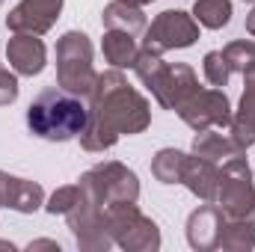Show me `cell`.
<instances>
[{"instance_id":"obj_29","label":"cell","mask_w":255,"mask_h":252,"mask_svg":"<svg viewBox=\"0 0 255 252\" xmlns=\"http://www.w3.org/2000/svg\"><path fill=\"white\" fill-rule=\"evenodd\" d=\"M247 33H250V36L255 39V9L250 12V15H247Z\"/></svg>"},{"instance_id":"obj_30","label":"cell","mask_w":255,"mask_h":252,"mask_svg":"<svg viewBox=\"0 0 255 252\" xmlns=\"http://www.w3.org/2000/svg\"><path fill=\"white\" fill-rule=\"evenodd\" d=\"M125 3H133V6H148V3H154V0H125Z\"/></svg>"},{"instance_id":"obj_4","label":"cell","mask_w":255,"mask_h":252,"mask_svg":"<svg viewBox=\"0 0 255 252\" xmlns=\"http://www.w3.org/2000/svg\"><path fill=\"white\" fill-rule=\"evenodd\" d=\"M98 71L92 65V42L80 30H68L57 42V86L77 95L89 98L95 89Z\"/></svg>"},{"instance_id":"obj_9","label":"cell","mask_w":255,"mask_h":252,"mask_svg":"<svg viewBox=\"0 0 255 252\" xmlns=\"http://www.w3.org/2000/svg\"><path fill=\"white\" fill-rule=\"evenodd\" d=\"M83 184L98 193V199L104 205L113 202H139V178L133 169H128L119 160H104L98 166H92L89 172L80 175Z\"/></svg>"},{"instance_id":"obj_21","label":"cell","mask_w":255,"mask_h":252,"mask_svg":"<svg viewBox=\"0 0 255 252\" xmlns=\"http://www.w3.org/2000/svg\"><path fill=\"white\" fill-rule=\"evenodd\" d=\"M184 160L187 154L178 148H160L151 157V175L160 184H181V172H184Z\"/></svg>"},{"instance_id":"obj_22","label":"cell","mask_w":255,"mask_h":252,"mask_svg":"<svg viewBox=\"0 0 255 252\" xmlns=\"http://www.w3.org/2000/svg\"><path fill=\"white\" fill-rule=\"evenodd\" d=\"M193 18L199 21V27L223 30L232 21V0H196L193 3Z\"/></svg>"},{"instance_id":"obj_12","label":"cell","mask_w":255,"mask_h":252,"mask_svg":"<svg viewBox=\"0 0 255 252\" xmlns=\"http://www.w3.org/2000/svg\"><path fill=\"white\" fill-rule=\"evenodd\" d=\"M223 226H226V214H223L220 205H214V202L199 205L190 217H187V244L196 252L220 250Z\"/></svg>"},{"instance_id":"obj_11","label":"cell","mask_w":255,"mask_h":252,"mask_svg":"<svg viewBox=\"0 0 255 252\" xmlns=\"http://www.w3.org/2000/svg\"><path fill=\"white\" fill-rule=\"evenodd\" d=\"M63 12V0H21L9 15H6V27L12 33H33V36H45L57 18Z\"/></svg>"},{"instance_id":"obj_19","label":"cell","mask_w":255,"mask_h":252,"mask_svg":"<svg viewBox=\"0 0 255 252\" xmlns=\"http://www.w3.org/2000/svg\"><path fill=\"white\" fill-rule=\"evenodd\" d=\"M101 51H104V60L113 68H133V60L139 54L136 36H130L125 30H104Z\"/></svg>"},{"instance_id":"obj_18","label":"cell","mask_w":255,"mask_h":252,"mask_svg":"<svg viewBox=\"0 0 255 252\" xmlns=\"http://www.w3.org/2000/svg\"><path fill=\"white\" fill-rule=\"evenodd\" d=\"M193 154L199 157H208V160H229L235 154H244L229 133H220V127H208V130H196L193 136Z\"/></svg>"},{"instance_id":"obj_24","label":"cell","mask_w":255,"mask_h":252,"mask_svg":"<svg viewBox=\"0 0 255 252\" xmlns=\"http://www.w3.org/2000/svg\"><path fill=\"white\" fill-rule=\"evenodd\" d=\"M202 71H205V80L211 86H217V89L229 86V80H232V68L226 63L223 51H208L205 54V63H202Z\"/></svg>"},{"instance_id":"obj_5","label":"cell","mask_w":255,"mask_h":252,"mask_svg":"<svg viewBox=\"0 0 255 252\" xmlns=\"http://www.w3.org/2000/svg\"><path fill=\"white\" fill-rule=\"evenodd\" d=\"M107 232L113 238V247L128 252H154L160 250V229L154 220H148L136 202H113L104 208Z\"/></svg>"},{"instance_id":"obj_13","label":"cell","mask_w":255,"mask_h":252,"mask_svg":"<svg viewBox=\"0 0 255 252\" xmlns=\"http://www.w3.org/2000/svg\"><path fill=\"white\" fill-rule=\"evenodd\" d=\"M6 63L15 74H24V77H33L39 74L45 63H48V51H45V42L33 33H15L6 45Z\"/></svg>"},{"instance_id":"obj_6","label":"cell","mask_w":255,"mask_h":252,"mask_svg":"<svg viewBox=\"0 0 255 252\" xmlns=\"http://www.w3.org/2000/svg\"><path fill=\"white\" fill-rule=\"evenodd\" d=\"M77 187H80V199L71 205V211L65 214L68 220V229L74 235V244L77 250H86V252H104L113 247V238L107 232V220H104V202L98 199V193L83 184L77 178Z\"/></svg>"},{"instance_id":"obj_17","label":"cell","mask_w":255,"mask_h":252,"mask_svg":"<svg viewBox=\"0 0 255 252\" xmlns=\"http://www.w3.org/2000/svg\"><path fill=\"white\" fill-rule=\"evenodd\" d=\"M42 205H45V190H42V184H36L30 178L9 175V181H6V205L3 208L18 211V214H36Z\"/></svg>"},{"instance_id":"obj_10","label":"cell","mask_w":255,"mask_h":252,"mask_svg":"<svg viewBox=\"0 0 255 252\" xmlns=\"http://www.w3.org/2000/svg\"><path fill=\"white\" fill-rule=\"evenodd\" d=\"M181 122L193 130H208V127H229L232 125V101L223 89H196L190 98L175 110Z\"/></svg>"},{"instance_id":"obj_16","label":"cell","mask_w":255,"mask_h":252,"mask_svg":"<svg viewBox=\"0 0 255 252\" xmlns=\"http://www.w3.org/2000/svg\"><path fill=\"white\" fill-rule=\"evenodd\" d=\"M101 24H104V30H125L130 36H139L148 27L142 6H133V3H125V0L107 3L104 12H101Z\"/></svg>"},{"instance_id":"obj_15","label":"cell","mask_w":255,"mask_h":252,"mask_svg":"<svg viewBox=\"0 0 255 252\" xmlns=\"http://www.w3.org/2000/svg\"><path fill=\"white\" fill-rule=\"evenodd\" d=\"M181 184L190 190L196 199L202 202H214L217 196V184H220V166L208 157L199 154H187L184 160V172H181Z\"/></svg>"},{"instance_id":"obj_2","label":"cell","mask_w":255,"mask_h":252,"mask_svg":"<svg viewBox=\"0 0 255 252\" xmlns=\"http://www.w3.org/2000/svg\"><path fill=\"white\" fill-rule=\"evenodd\" d=\"M86 119H89V107L83 104V98L65 92L60 86L42 89L33 98V104L27 107L30 133L48 142H68L80 136V130L86 127Z\"/></svg>"},{"instance_id":"obj_7","label":"cell","mask_w":255,"mask_h":252,"mask_svg":"<svg viewBox=\"0 0 255 252\" xmlns=\"http://www.w3.org/2000/svg\"><path fill=\"white\" fill-rule=\"evenodd\" d=\"M214 202L223 208L226 220L244 217L255 208V184H253V169L244 154H235L223 163L220 169V184Z\"/></svg>"},{"instance_id":"obj_23","label":"cell","mask_w":255,"mask_h":252,"mask_svg":"<svg viewBox=\"0 0 255 252\" xmlns=\"http://www.w3.org/2000/svg\"><path fill=\"white\" fill-rule=\"evenodd\" d=\"M223 57L232 68V74H247L255 65V42L250 39H235L223 48Z\"/></svg>"},{"instance_id":"obj_27","label":"cell","mask_w":255,"mask_h":252,"mask_svg":"<svg viewBox=\"0 0 255 252\" xmlns=\"http://www.w3.org/2000/svg\"><path fill=\"white\" fill-rule=\"evenodd\" d=\"M42 247H45V250H57L60 252V244H54V241H33V244H30V250H42Z\"/></svg>"},{"instance_id":"obj_32","label":"cell","mask_w":255,"mask_h":252,"mask_svg":"<svg viewBox=\"0 0 255 252\" xmlns=\"http://www.w3.org/2000/svg\"><path fill=\"white\" fill-rule=\"evenodd\" d=\"M0 3H3V0H0Z\"/></svg>"},{"instance_id":"obj_31","label":"cell","mask_w":255,"mask_h":252,"mask_svg":"<svg viewBox=\"0 0 255 252\" xmlns=\"http://www.w3.org/2000/svg\"><path fill=\"white\" fill-rule=\"evenodd\" d=\"M247 3H255V0H247Z\"/></svg>"},{"instance_id":"obj_8","label":"cell","mask_w":255,"mask_h":252,"mask_svg":"<svg viewBox=\"0 0 255 252\" xmlns=\"http://www.w3.org/2000/svg\"><path fill=\"white\" fill-rule=\"evenodd\" d=\"M196 39H199V21L184 9H166L151 21V27H145L142 48L154 54H166V51L190 48L196 45Z\"/></svg>"},{"instance_id":"obj_26","label":"cell","mask_w":255,"mask_h":252,"mask_svg":"<svg viewBox=\"0 0 255 252\" xmlns=\"http://www.w3.org/2000/svg\"><path fill=\"white\" fill-rule=\"evenodd\" d=\"M18 77H15V71H9L6 65L0 63V107H6V104H12L15 98H18Z\"/></svg>"},{"instance_id":"obj_28","label":"cell","mask_w":255,"mask_h":252,"mask_svg":"<svg viewBox=\"0 0 255 252\" xmlns=\"http://www.w3.org/2000/svg\"><path fill=\"white\" fill-rule=\"evenodd\" d=\"M6 181H9V175H6V172L0 169V208L6 205Z\"/></svg>"},{"instance_id":"obj_25","label":"cell","mask_w":255,"mask_h":252,"mask_svg":"<svg viewBox=\"0 0 255 252\" xmlns=\"http://www.w3.org/2000/svg\"><path fill=\"white\" fill-rule=\"evenodd\" d=\"M77 199H80V187H77V184H65V187H57L51 193V199H48L45 208H48V214H54V217H57V214L65 217Z\"/></svg>"},{"instance_id":"obj_1","label":"cell","mask_w":255,"mask_h":252,"mask_svg":"<svg viewBox=\"0 0 255 252\" xmlns=\"http://www.w3.org/2000/svg\"><path fill=\"white\" fill-rule=\"evenodd\" d=\"M151 125V107L145 95H139L122 68L104 71L95 80L89 95V119L80 130V145L86 151H107L119 142V136L142 133Z\"/></svg>"},{"instance_id":"obj_20","label":"cell","mask_w":255,"mask_h":252,"mask_svg":"<svg viewBox=\"0 0 255 252\" xmlns=\"http://www.w3.org/2000/svg\"><path fill=\"white\" fill-rule=\"evenodd\" d=\"M255 247V208L244 217L226 220L223 235H220V250L229 252H250Z\"/></svg>"},{"instance_id":"obj_14","label":"cell","mask_w":255,"mask_h":252,"mask_svg":"<svg viewBox=\"0 0 255 252\" xmlns=\"http://www.w3.org/2000/svg\"><path fill=\"white\" fill-rule=\"evenodd\" d=\"M229 136L241 151H247L255 142V65L244 74V95H241L238 110L232 113Z\"/></svg>"},{"instance_id":"obj_3","label":"cell","mask_w":255,"mask_h":252,"mask_svg":"<svg viewBox=\"0 0 255 252\" xmlns=\"http://www.w3.org/2000/svg\"><path fill=\"white\" fill-rule=\"evenodd\" d=\"M133 71L142 80V86L151 89L154 101L163 110H178L193 92L199 89V77L187 63H163V54L145 51L139 48L136 60H133Z\"/></svg>"}]
</instances>
